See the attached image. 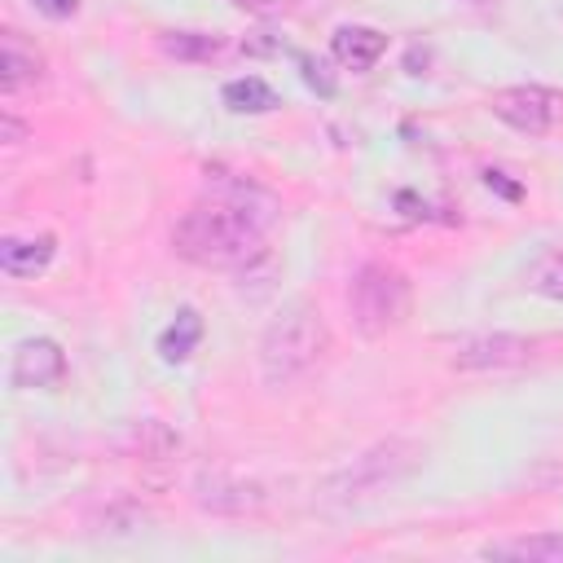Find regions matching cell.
<instances>
[{"instance_id": "7a4b0ae2", "label": "cell", "mask_w": 563, "mask_h": 563, "mask_svg": "<svg viewBox=\"0 0 563 563\" xmlns=\"http://www.w3.org/2000/svg\"><path fill=\"white\" fill-rule=\"evenodd\" d=\"M325 347H330V330H325L321 312L299 299V303L282 308L264 330V339H260V378L268 387H290L325 356Z\"/></svg>"}, {"instance_id": "44dd1931", "label": "cell", "mask_w": 563, "mask_h": 563, "mask_svg": "<svg viewBox=\"0 0 563 563\" xmlns=\"http://www.w3.org/2000/svg\"><path fill=\"white\" fill-rule=\"evenodd\" d=\"M471 4H484V0H471Z\"/></svg>"}, {"instance_id": "4fadbf2b", "label": "cell", "mask_w": 563, "mask_h": 563, "mask_svg": "<svg viewBox=\"0 0 563 563\" xmlns=\"http://www.w3.org/2000/svg\"><path fill=\"white\" fill-rule=\"evenodd\" d=\"M123 449H128L132 457H145V462H167V457L180 453V435H176L167 422H158V418H141V422L128 427Z\"/></svg>"}, {"instance_id": "e0dca14e", "label": "cell", "mask_w": 563, "mask_h": 563, "mask_svg": "<svg viewBox=\"0 0 563 563\" xmlns=\"http://www.w3.org/2000/svg\"><path fill=\"white\" fill-rule=\"evenodd\" d=\"M523 282H528V290L541 295V299H563V246L541 251V255L528 264Z\"/></svg>"}, {"instance_id": "5bb4252c", "label": "cell", "mask_w": 563, "mask_h": 563, "mask_svg": "<svg viewBox=\"0 0 563 563\" xmlns=\"http://www.w3.org/2000/svg\"><path fill=\"white\" fill-rule=\"evenodd\" d=\"M484 559H523V563H563V532H537L515 541H488Z\"/></svg>"}, {"instance_id": "7c38bea8", "label": "cell", "mask_w": 563, "mask_h": 563, "mask_svg": "<svg viewBox=\"0 0 563 563\" xmlns=\"http://www.w3.org/2000/svg\"><path fill=\"white\" fill-rule=\"evenodd\" d=\"M40 75H44V57L35 48H26L18 31H4L0 35V88L18 92V88L35 84Z\"/></svg>"}, {"instance_id": "6da1fadb", "label": "cell", "mask_w": 563, "mask_h": 563, "mask_svg": "<svg viewBox=\"0 0 563 563\" xmlns=\"http://www.w3.org/2000/svg\"><path fill=\"white\" fill-rule=\"evenodd\" d=\"M172 246L198 268H251L264 255V229L229 202L207 198L172 224Z\"/></svg>"}, {"instance_id": "ba28073f", "label": "cell", "mask_w": 563, "mask_h": 563, "mask_svg": "<svg viewBox=\"0 0 563 563\" xmlns=\"http://www.w3.org/2000/svg\"><path fill=\"white\" fill-rule=\"evenodd\" d=\"M9 378L18 387H53L66 378V352L53 339H26L13 347V365Z\"/></svg>"}, {"instance_id": "30bf717a", "label": "cell", "mask_w": 563, "mask_h": 563, "mask_svg": "<svg viewBox=\"0 0 563 563\" xmlns=\"http://www.w3.org/2000/svg\"><path fill=\"white\" fill-rule=\"evenodd\" d=\"M53 251H57V242H53L48 233L4 238V246H0V268H4L9 277H40V273L48 268Z\"/></svg>"}, {"instance_id": "9c48e42d", "label": "cell", "mask_w": 563, "mask_h": 563, "mask_svg": "<svg viewBox=\"0 0 563 563\" xmlns=\"http://www.w3.org/2000/svg\"><path fill=\"white\" fill-rule=\"evenodd\" d=\"M207 176H211V198L229 202L233 211H242V216L255 220L260 229H268V224L282 216V202H277L268 189H260L255 180H246V176H229V172H207Z\"/></svg>"}, {"instance_id": "ffe728a7", "label": "cell", "mask_w": 563, "mask_h": 563, "mask_svg": "<svg viewBox=\"0 0 563 563\" xmlns=\"http://www.w3.org/2000/svg\"><path fill=\"white\" fill-rule=\"evenodd\" d=\"M0 136H4V145H22V141H26V128H22L13 114H4V119H0Z\"/></svg>"}, {"instance_id": "9a60e30c", "label": "cell", "mask_w": 563, "mask_h": 563, "mask_svg": "<svg viewBox=\"0 0 563 563\" xmlns=\"http://www.w3.org/2000/svg\"><path fill=\"white\" fill-rule=\"evenodd\" d=\"M198 339H202V317H198L194 308H180V312H176V321L158 334V352H163V361H167V365H180V361L198 347Z\"/></svg>"}, {"instance_id": "52a82bcc", "label": "cell", "mask_w": 563, "mask_h": 563, "mask_svg": "<svg viewBox=\"0 0 563 563\" xmlns=\"http://www.w3.org/2000/svg\"><path fill=\"white\" fill-rule=\"evenodd\" d=\"M194 501L211 515H255L268 506V493H264V484L233 475V471H198Z\"/></svg>"}, {"instance_id": "ac0fdd59", "label": "cell", "mask_w": 563, "mask_h": 563, "mask_svg": "<svg viewBox=\"0 0 563 563\" xmlns=\"http://www.w3.org/2000/svg\"><path fill=\"white\" fill-rule=\"evenodd\" d=\"M158 44H163V53H172L180 62H211L216 53H224V40L207 35V31H167Z\"/></svg>"}, {"instance_id": "5b68a950", "label": "cell", "mask_w": 563, "mask_h": 563, "mask_svg": "<svg viewBox=\"0 0 563 563\" xmlns=\"http://www.w3.org/2000/svg\"><path fill=\"white\" fill-rule=\"evenodd\" d=\"M537 352L532 339L523 334H506V330H493V334H466L453 343L449 352V365L453 369H466V374H488V369H519L528 365Z\"/></svg>"}, {"instance_id": "8992f818", "label": "cell", "mask_w": 563, "mask_h": 563, "mask_svg": "<svg viewBox=\"0 0 563 563\" xmlns=\"http://www.w3.org/2000/svg\"><path fill=\"white\" fill-rule=\"evenodd\" d=\"M493 114L510 123L515 132L541 136L563 119V92L541 88V84H515V88L493 92Z\"/></svg>"}, {"instance_id": "d6986e66", "label": "cell", "mask_w": 563, "mask_h": 563, "mask_svg": "<svg viewBox=\"0 0 563 563\" xmlns=\"http://www.w3.org/2000/svg\"><path fill=\"white\" fill-rule=\"evenodd\" d=\"M35 9L48 13V18H70L79 9V0H35Z\"/></svg>"}, {"instance_id": "8fae6325", "label": "cell", "mask_w": 563, "mask_h": 563, "mask_svg": "<svg viewBox=\"0 0 563 563\" xmlns=\"http://www.w3.org/2000/svg\"><path fill=\"white\" fill-rule=\"evenodd\" d=\"M330 53H334L343 66H352V70H369V66L387 53V35L374 31V26H339V31L330 35Z\"/></svg>"}, {"instance_id": "2e32d148", "label": "cell", "mask_w": 563, "mask_h": 563, "mask_svg": "<svg viewBox=\"0 0 563 563\" xmlns=\"http://www.w3.org/2000/svg\"><path fill=\"white\" fill-rule=\"evenodd\" d=\"M224 106L238 110V114H264V110L277 106V92L260 75H242V79H229L224 84Z\"/></svg>"}, {"instance_id": "3957f363", "label": "cell", "mask_w": 563, "mask_h": 563, "mask_svg": "<svg viewBox=\"0 0 563 563\" xmlns=\"http://www.w3.org/2000/svg\"><path fill=\"white\" fill-rule=\"evenodd\" d=\"M422 449L413 440H378L369 449H361L356 457H347L343 466H334L321 484H317V501L325 506H352V501H369L378 493H387L391 484H400L413 466H418Z\"/></svg>"}, {"instance_id": "277c9868", "label": "cell", "mask_w": 563, "mask_h": 563, "mask_svg": "<svg viewBox=\"0 0 563 563\" xmlns=\"http://www.w3.org/2000/svg\"><path fill=\"white\" fill-rule=\"evenodd\" d=\"M347 312L365 339H383L387 330H396L409 317V277L378 260L361 264L347 286Z\"/></svg>"}]
</instances>
